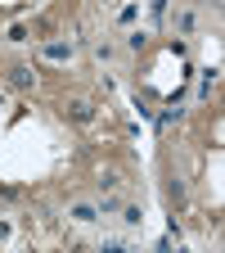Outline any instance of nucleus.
<instances>
[{
    "label": "nucleus",
    "mask_w": 225,
    "mask_h": 253,
    "mask_svg": "<svg viewBox=\"0 0 225 253\" xmlns=\"http://www.w3.org/2000/svg\"><path fill=\"white\" fill-rule=\"evenodd\" d=\"M72 217H77V221H95V208H86V204H77V208H72Z\"/></svg>",
    "instance_id": "nucleus-3"
},
{
    "label": "nucleus",
    "mask_w": 225,
    "mask_h": 253,
    "mask_svg": "<svg viewBox=\"0 0 225 253\" xmlns=\"http://www.w3.org/2000/svg\"><path fill=\"white\" fill-rule=\"evenodd\" d=\"M68 113H72L77 122H90V104H86V100H72V104H68Z\"/></svg>",
    "instance_id": "nucleus-1"
},
{
    "label": "nucleus",
    "mask_w": 225,
    "mask_h": 253,
    "mask_svg": "<svg viewBox=\"0 0 225 253\" xmlns=\"http://www.w3.org/2000/svg\"><path fill=\"white\" fill-rule=\"evenodd\" d=\"M9 82H14V86H32V68H14Z\"/></svg>",
    "instance_id": "nucleus-2"
}]
</instances>
